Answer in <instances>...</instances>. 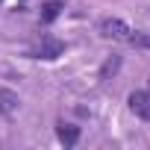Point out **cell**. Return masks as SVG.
I'll return each instance as SVG.
<instances>
[{
    "label": "cell",
    "instance_id": "3",
    "mask_svg": "<svg viewBox=\"0 0 150 150\" xmlns=\"http://www.w3.org/2000/svg\"><path fill=\"white\" fill-rule=\"evenodd\" d=\"M15 109H18V94L9 91V88H0V118L15 112Z\"/></svg>",
    "mask_w": 150,
    "mask_h": 150
},
{
    "label": "cell",
    "instance_id": "2",
    "mask_svg": "<svg viewBox=\"0 0 150 150\" xmlns=\"http://www.w3.org/2000/svg\"><path fill=\"white\" fill-rule=\"evenodd\" d=\"M129 109H132L138 118L150 121V91H147V88H141V91H132V94H129Z\"/></svg>",
    "mask_w": 150,
    "mask_h": 150
},
{
    "label": "cell",
    "instance_id": "4",
    "mask_svg": "<svg viewBox=\"0 0 150 150\" xmlns=\"http://www.w3.org/2000/svg\"><path fill=\"white\" fill-rule=\"evenodd\" d=\"M35 53H38V59H53V56H59V53H62V44H59V41H53V38H44V44H41Z\"/></svg>",
    "mask_w": 150,
    "mask_h": 150
},
{
    "label": "cell",
    "instance_id": "1",
    "mask_svg": "<svg viewBox=\"0 0 150 150\" xmlns=\"http://www.w3.org/2000/svg\"><path fill=\"white\" fill-rule=\"evenodd\" d=\"M100 30H103V35H109V38H115V41H127V44L150 47V35H147V33L132 30V27H129V24H124L121 18H103Z\"/></svg>",
    "mask_w": 150,
    "mask_h": 150
},
{
    "label": "cell",
    "instance_id": "5",
    "mask_svg": "<svg viewBox=\"0 0 150 150\" xmlns=\"http://www.w3.org/2000/svg\"><path fill=\"white\" fill-rule=\"evenodd\" d=\"M59 12H62V0H47V3H44V12H41V21L50 24L53 18H59Z\"/></svg>",
    "mask_w": 150,
    "mask_h": 150
},
{
    "label": "cell",
    "instance_id": "6",
    "mask_svg": "<svg viewBox=\"0 0 150 150\" xmlns=\"http://www.w3.org/2000/svg\"><path fill=\"white\" fill-rule=\"evenodd\" d=\"M59 138L65 144H74V141L80 138V132H77V127H71V124H59Z\"/></svg>",
    "mask_w": 150,
    "mask_h": 150
}]
</instances>
